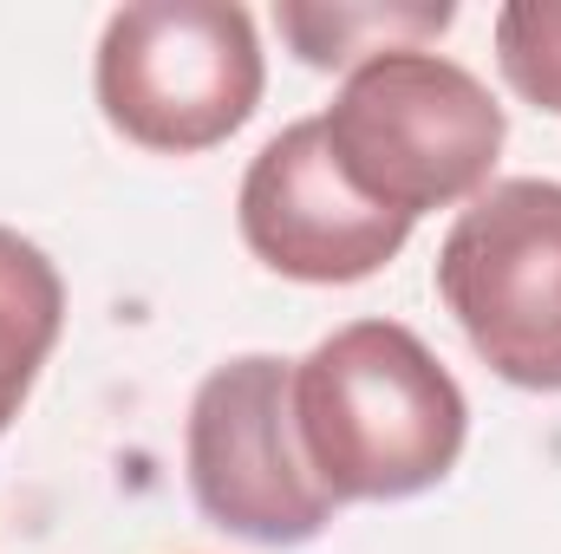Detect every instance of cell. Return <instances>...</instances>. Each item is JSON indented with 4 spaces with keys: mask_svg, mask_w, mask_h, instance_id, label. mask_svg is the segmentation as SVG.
<instances>
[{
    "mask_svg": "<svg viewBox=\"0 0 561 554\" xmlns=\"http://www.w3.org/2000/svg\"><path fill=\"white\" fill-rule=\"evenodd\" d=\"M287 405L313 483L340 509L437 489L470 443L463 385L399 320H353L327 333L287 372Z\"/></svg>",
    "mask_w": 561,
    "mask_h": 554,
    "instance_id": "6da1fadb",
    "label": "cell"
},
{
    "mask_svg": "<svg viewBox=\"0 0 561 554\" xmlns=\"http://www.w3.org/2000/svg\"><path fill=\"white\" fill-rule=\"evenodd\" d=\"M340 176L419 222L431 209H463L496 183V157L510 118L496 92L437 46H399L346 72L333 105L320 112Z\"/></svg>",
    "mask_w": 561,
    "mask_h": 554,
    "instance_id": "7a4b0ae2",
    "label": "cell"
},
{
    "mask_svg": "<svg viewBox=\"0 0 561 554\" xmlns=\"http://www.w3.org/2000/svg\"><path fill=\"white\" fill-rule=\"evenodd\" d=\"M268 59L249 7L131 0L105 20L92 92L105 125L150 157H203L262 105Z\"/></svg>",
    "mask_w": 561,
    "mask_h": 554,
    "instance_id": "3957f363",
    "label": "cell"
},
{
    "mask_svg": "<svg viewBox=\"0 0 561 554\" xmlns=\"http://www.w3.org/2000/svg\"><path fill=\"white\" fill-rule=\"evenodd\" d=\"M437 300L470 353L523 392H561V183L503 176L437 249Z\"/></svg>",
    "mask_w": 561,
    "mask_h": 554,
    "instance_id": "277c9868",
    "label": "cell"
},
{
    "mask_svg": "<svg viewBox=\"0 0 561 554\" xmlns=\"http://www.w3.org/2000/svg\"><path fill=\"white\" fill-rule=\"evenodd\" d=\"M287 359L275 353H242L222 359L183 424V463H190V496L196 509L255 549H307L327 535L340 503L313 483L300 437H294V405H287Z\"/></svg>",
    "mask_w": 561,
    "mask_h": 554,
    "instance_id": "5b68a950",
    "label": "cell"
},
{
    "mask_svg": "<svg viewBox=\"0 0 561 554\" xmlns=\"http://www.w3.org/2000/svg\"><path fill=\"white\" fill-rule=\"evenodd\" d=\"M236 222L249 255L280 280L300 287H353L373 280L386 262H399V249L412 242V222L366 203L333 150L320 118H300L262 143L242 170V196H236Z\"/></svg>",
    "mask_w": 561,
    "mask_h": 554,
    "instance_id": "8992f818",
    "label": "cell"
},
{
    "mask_svg": "<svg viewBox=\"0 0 561 554\" xmlns=\"http://www.w3.org/2000/svg\"><path fill=\"white\" fill-rule=\"evenodd\" d=\"M457 20L450 0H419V7H386V0H287L275 7L280 39L294 46L300 66L313 72H353L379 53H399V46H431L444 26Z\"/></svg>",
    "mask_w": 561,
    "mask_h": 554,
    "instance_id": "52a82bcc",
    "label": "cell"
},
{
    "mask_svg": "<svg viewBox=\"0 0 561 554\" xmlns=\"http://www.w3.org/2000/svg\"><path fill=\"white\" fill-rule=\"evenodd\" d=\"M66 326V280L46 262L39 242L0 229V437L20 417L39 366L53 359Z\"/></svg>",
    "mask_w": 561,
    "mask_h": 554,
    "instance_id": "ba28073f",
    "label": "cell"
},
{
    "mask_svg": "<svg viewBox=\"0 0 561 554\" xmlns=\"http://www.w3.org/2000/svg\"><path fill=\"white\" fill-rule=\"evenodd\" d=\"M496 66L523 105L561 118V0H516L496 13Z\"/></svg>",
    "mask_w": 561,
    "mask_h": 554,
    "instance_id": "9c48e42d",
    "label": "cell"
}]
</instances>
